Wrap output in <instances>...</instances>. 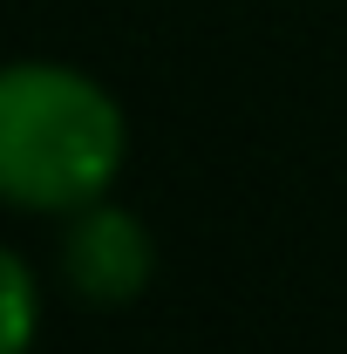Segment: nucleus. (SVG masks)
<instances>
[{
	"label": "nucleus",
	"instance_id": "f257e3e1",
	"mask_svg": "<svg viewBox=\"0 0 347 354\" xmlns=\"http://www.w3.org/2000/svg\"><path fill=\"white\" fill-rule=\"evenodd\" d=\"M123 109L68 62L0 68V198L21 212H82L123 171Z\"/></svg>",
	"mask_w": 347,
	"mask_h": 354
},
{
	"label": "nucleus",
	"instance_id": "7ed1b4c3",
	"mask_svg": "<svg viewBox=\"0 0 347 354\" xmlns=\"http://www.w3.org/2000/svg\"><path fill=\"white\" fill-rule=\"evenodd\" d=\"M35 327H41L35 272L21 266V252L0 245V354H28V348H35Z\"/></svg>",
	"mask_w": 347,
	"mask_h": 354
},
{
	"label": "nucleus",
	"instance_id": "f03ea898",
	"mask_svg": "<svg viewBox=\"0 0 347 354\" xmlns=\"http://www.w3.org/2000/svg\"><path fill=\"white\" fill-rule=\"evenodd\" d=\"M150 232L143 218H130L123 205H82V212H68V232H62V272H68V286L95 300V307H123L136 300L143 286H150Z\"/></svg>",
	"mask_w": 347,
	"mask_h": 354
}]
</instances>
